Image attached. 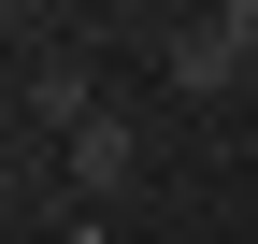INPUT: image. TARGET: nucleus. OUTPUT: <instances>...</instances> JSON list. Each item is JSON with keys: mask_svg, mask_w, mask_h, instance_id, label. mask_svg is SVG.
Returning <instances> with one entry per match:
<instances>
[{"mask_svg": "<svg viewBox=\"0 0 258 244\" xmlns=\"http://www.w3.org/2000/svg\"><path fill=\"white\" fill-rule=\"evenodd\" d=\"M158 72H172L186 101H230V86H258V72H244V43H230L215 15H201V29H172V57H158Z\"/></svg>", "mask_w": 258, "mask_h": 244, "instance_id": "f03ea898", "label": "nucleus"}, {"mask_svg": "<svg viewBox=\"0 0 258 244\" xmlns=\"http://www.w3.org/2000/svg\"><path fill=\"white\" fill-rule=\"evenodd\" d=\"M29 115H43L57 144H72L86 115H115V101H101V57H86V43H43V57H29Z\"/></svg>", "mask_w": 258, "mask_h": 244, "instance_id": "f257e3e1", "label": "nucleus"}, {"mask_svg": "<svg viewBox=\"0 0 258 244\" xmlns=\"http://www.w3.org/2000/svg\"><path fill=\"white\" fill-rule=\"evenodd\" d=\"M57 158H72V187H101V201H115L129 172H144V130H129V115H86V130L57 144Z\"/></svg>", "mask_w": 258, "mask_h": 244, "instance_id": "7ed1b4c3", "label": "nucleus"}]
</instances>
